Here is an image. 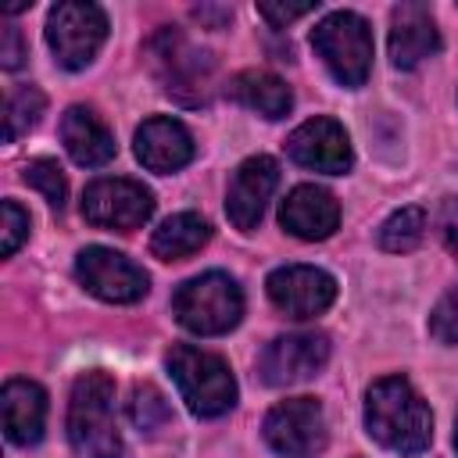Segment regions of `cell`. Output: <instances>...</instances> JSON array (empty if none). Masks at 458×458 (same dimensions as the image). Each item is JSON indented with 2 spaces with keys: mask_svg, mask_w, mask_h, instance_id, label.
Masks as SVG:
<instances>
[{
  "mask_svg": "<svg viewBox=\"0 0 458 458\" xmlns=\"http://www.w3.org/2000/svg\"><path fill=\"white\" fill-rule=\"evenodd\" d=\"M365 429L386 451L422 454L433 440V415L404 376H383L365 390Z\"/></svg>",
  "mask_w": 458,
  "mask_h": 458,
  "instance_id": "obj_1",
  "label": "cell"
},
{
  "mask_svg": "<svg viewBox=\"0 0 458 458\" xmlns=\"http://www.w3.org/2000/svg\"><path fill=\"white\" fill-rule=\"evenodd\" d=\"M68 440L82 458H122L114 379L107 372L89 369L75 379L68 401Z\"/></svg>",
  "mask_w": 458,
  "mask_h": 458,
  "instance_id": "obj_2",
  "label": "cell"
},
{
  "mask_svg": "<svg viewBox=\"0 0 458 458\" xmlns=\"http://www.w3.org/2000/svg\"><path fill=\"white\" fill-rule=\"evenodd\" d=\"M168 372L186 408L200 419L225 415L236 404V379L222 354H211L193 344H175L168 351Z\"/></svg>",
  "mask_w": 458,
  "mask_h": 458,
  "instance_id": "obj_3",
  "label": "cell"
},
{
  "mask_svg": "<svg viewBox=\"0 0 458 458\" xmlns=\"http://www.w3.org/2000/svg\"><path fill=\"white\" fill-rule=\"evenodd\" d=\"M172 315L182 329L197 336H222L243 318V293L233 276L204 272L186 279L172 293Z\"/></svg>",
  "mask_w": 458,
  "mask_h": 458,
  "instance_id": "obj_4",
  "label": "cell"
},
{
  "mask_svg": "<svg viewBox=\"0 0 458 458\" xmlns=\"http://www.w3.org/2000/svg\"><path fill=\"white\" fill-rule=\"evenodd\" d=\"M311 47L340 86H347V89L365 86V79L372 72V29L361 14H354V11L326 14L311 29Z\"/></svg>",
  "mask_w": 458,
  "mask_h": 458,
  "instance_id": "obj_5",
  "label": "cell"
},
{
  "mask_svg": "<svg viewBox=\"0 0 458 458\" xmlns=\"http://www.w3.org/2000/svg\"><path fill=\"white\" fill-rule=\"evenodd\" d=\"M107 39V14L97 4L86 0H64L54 4L47 14V43L54 50V61L68 72L86 68L97 50Z\"/></svg>",
  "mask_w": 458,
  "mask_h": 458,
  "instance_id": "obj_6",
  "label": "cell"
},
{
  "mask_svg": "<svg viewBox=\"0 0 458 458\" xmlns=\"http://www.w3.org/2000/svg\"><path fill=\"white\" fill-rule=\"evenodd\" d=\"M154 215V193L122 175L93 179L82 193V218L97 229H114V233H132Z\"/></svg>",
  "mask_w": 458,
  "mask_h": 458,
  "instance_id": "obj_7",
  "label": "cell"
},
{
  "mask_svg": "<svg viewBox=\"0 0 458 458\" xmlns=\"http://www.w3.org/2000/svg\"><path fill=\"white\" fill-rule=\"evenodd\" d=\"M261 433L283 458H315L326 447V411L315 397H286L265 415Z\"/></svg>",
  "mask_w": 458,
  "mask_h": 458,
  "instance_id": "obj_8",
  "label": "cell"
},
{
  "mask_svg": "<svg viewBox=\"0 0 458 458\" xmlns=\"http://www.w3.org/2000/svg\"><path fill=\"white\" fill-rule=\"evenodd\" d=\"M75 276L93 297H100L107 304H136L150 286L147 272L132 258H125L122 250H111V247L79 250Z\"/></svg>",
  "mask_w": 458,
  "mask_h": 458,
  "instance_id": "obj_9",
  "label": "cell"
},
{
  "mask_svg": "<svg viewBox=\"0 0 458 458\" xmlns=\"http://www.w3.org/2000/svg\"><path fill=\"white\" fill-rule=\"evenodd\" d=\"M268 301L290 318H315L336 297V279L315 265H283L265 279Z\"/></svg>",
  "mask_w": 458,
  "mask_h": 458,
  "instance_id": "obj_10",
  "label": "cell"
},
{
  "mask_svg": "<svg viewBox=\"0 0 458 458\" xmlns=\"http://www.w3.org/2000/svg\"><path fill=\"white\" fill-rule=\"evenodd\" d=\"M326 361H329L326 333H286V336H276L261 351L258 372L268 386H293V383L311 379Z\"/></svg>",
  "mask_w": 458,
  "mask_h": 458,
  "instance_id": "obj_11",
  "label": "cell"
},
{
  "mask_svg": "<svg viewBox=\"0 0 458 458\" xmlns=\"http://www.w3.org/2000/svg\"><path fill=\"white\" fill-rule=\"evenodd\" d=\"M286 154L308 172L344 175L354 161L351 140L336 118H308L286 136Z\"/></svg>",
  "mask_w": 458,
  "mask_h": 458,
  "instance_id": "obj_12",
  "label": "cell"
},
{
  "mask_svg": "<svg viewBox=\"0 0 458 458\" xmlns=\"http://www.w3.org/2000/svg\"><path fill=\"white\" fill-rule=\"evenodd\" d=\"M276 186H279V165H276L268 154L247 157V161L233 172L229 190H225V215H229V222H233L236 229L250 233V229L261 222V215H265V208H268Z\"/></svg>",
  "mask_w": 458,
  "mask_h": 458,
  "instance_id": "obj_13",
  "label": "cell"
},
{
  "mask_svg": "<svg viewBox=\"0 0 458 458\" xmlns=\"http://www.w3.org/2000/svg\"><path fill=\"white\" fill-rule=\"evenodd\" d=\"M132 150L140 157L143 168L157 172V175H168V172H179L193 161V136L190 129L172 118V114H154L147 118L140 129H136V140H132Z\"/></svg>",
  "mask_w": 458,
  "mask_h": 458,
  "instance_id": "obj_14",
  "label": "cell"
},
{
  "mask_svg": "<svg viewBox=\"0 0 458 458\" xmlns=\"http://www.w3.org/2000/svg\"><path fill=\"white\" fill-rule=\"evenodd\" d=\"M279 222L297 240H326L340 225V204L329 190L315 182H301L279 204Z\"/></svg>",
  "mask_w": 458,
  "mask_h": 458,
  "instance_id": "obj_15",
  "label": "cell"
},
{
  "mask_svg": "<svg viewBox=\"0 0 458 458\" xmlns=\"http://www.w3.org/2000/svg\"><path fill=\"white\" fill-rule=\"evenodd\" d=\"M440 50V32L426 4H397L390 14V61L408 72Z\"/></svg>",
  "mask_w": 458,
  "mask_h": 458,
  "instance_id": "obj_16",
  "label": "cell"
},
{
  "mask_svg": "<svg viewBox=\"0 0 458 458\" xmlns=\"http://www.w3.org/2000/svg\"><path fill=\"white\" fill-rule=\"evenodd\" d=\"M0 411H4V433L11 444L29 447L39 444L47 426V394L32 379H7L0 390Z\"/></svg>",
  "mask_w": 458,
  "mask_h": 458,
  "instance_id": "obj_17",
  "label": "cell"
},
{
  "mask_svg": "<svg viewBox=\"0 0 458 458\" xmlns=\"http://www.w3.org/2000/svg\"><path fill=\"white\" fill-rule=\"evenodd\" d=\"M61 140H64L68 157L82 168H100L114 157V136L93 107L72 104L61 114Z\"/></svg>",
  "mask_w": 458,
  "mask_h": 458,
  "instance_id": "obj_18",
  "label": "cell"
},
{
  "mask_svg": "<svg viewBox=\"0 0 458 458\" xmlns=\"http://www.w3.org/2000/svg\"><path fill=\"white\" fill-rule=\"evenodd\" d=\"M229 97H233L240 107H247V111H254V114H261V118H272V122L283 118V114L293 107L290 86H286L279 75L258 72V68L240 72V75L229 82Z\"/></svg>",
  "mask_w": 458,
  "mask_h": 458,
  "instance_id": "obj_19",
  "label": "cell"
},
{
  "mask_svg": "<svg viewBox=\"0 0 458 458\" xmlns=\"http://www.w3.org/2000/svg\"><path fill=\"white\" fill-rule=\"evenodd\" d=\"M211 240V225L208 218H200L197 211H179L172 218H165L154 236H150V254L161 261H182L190 254H197L204 243Z\"/></svg>",
  "mask_w": 458,
  "mask_h": 458,
  "instance_id": "obj_20",
  "label": "cell"
},
{
  "mask_svg": "<svg viewBox=\"0 0 458 458\" xmlns=\"http://www.w3.org/2000/svg\"><path fill=\"white\" fill-rule=\"evenodd\" d=\"M43 107H47V97L36 86H29V82L25 86H14L7 93V100H4V140L14 143L18 136H25L39 122Z\"/></svg>",
  "mask_w": 458,
  "mask_h": 458,
  "instance_id": "obj_21",
  "label": "cell"
},
{
  "mask_svg": "<svg viewBox=\"0 0 458 458\" xmlns=\"http://www.w3.org/2000/svg\"><path fill=\"white\" fill-rule=\"evenodd\" d=\"M426 236V211L422 208H401L379 225V247L390 254H408Z\"/></svg>",
  "mask_w": 458,
  "mask_h": 458,
  "instance_id": "obj_22",
  "label": "cell"
},
{
  "mask_svg": "<svg viewBox=\"0 0 458 458\" xmlns=\"http://www.w3.org/2000/svg\"><path fill=\"white\" fill-rule=\"evenodd\" d=\"M129 415H132V422H136L143 433H154V429H161V426L172 419V408H168V401H165V394H161L157 386L140 383V386L132 390Z\"/></svg>",
  "mask_w": 458,
  "mask_h": 458,
  "instance_id": "obj_23",
  "label": "cell"
},
{
  "mask_svg": "<svg viewBox=\"0 0 458 458\" xmlns=\"http://www.w3.org/2000/svg\"><path fill=\"white\" fill-rule=\"evenodd\" d=\"M21 179H25L32 190H39V193L47 197V204H50V208H57V211L64 208L68 182H64V172H61V165H57V161H50V157H36V161H29V165H25Z\"/></svg>",
  "mask_w": 458,
  "mask_h": 458,
  "instance_id": "obj_24",
  "label": "cell"
},
{
  "mask_svg": "<svg viewBox=\"0 0 458 458\" xmlns=\"http://www.w3.org/2000/svg\"><path fill=\"white\" fill-rule=\"evenodd\" d=\"M0 218H4L0 222V250H4V258H11L21 247V240L29 236V211L18 200H4Z\"/></svg>",
  "mask_w": 458,
  "mask_h": 458,
  "instance_id": "obj_25",
  "label": "cell"
},
{
  "mask_svg": "<svg viewBox=\"0 0 458 458\" xmlns=\"http://www.w3.org/2000/svg\"><path fill=\"white\" fill-rule=\"evenodd\" d=\"M429 336L440 344H458V286H451L437 301V308L429 315Z\"/></svg>",
  "mask_w": 458,
  "mask_h": 458,
  "instance_id": "obj_26",
  "label": "cell"
},
{
  "mask_svg": "<svg viewBox=\"0 0 458 458\" xmlns=\"http://www.w3.org/2000/svg\"><path fill=\"white\" fill-rule=\"evenodd\" d=\"M437 229H440V240L444 247L458 258V197H444L440 200V211H437Z\"/></svg>",
  "mask_w": 458,
  "mask_h": 458,
  "instance_id": "obj_27",
  "label": "cell"
},
{
  "mask_svg": "<svg viewBox=\"0 0 458 458\" xmlns=\"http://www.w3.org/2000/svg\"><path fill=\"white\" fill-rule=\"evenodd\" d=\"M311 11H315V4H258V14H261L265 21H272L276 29H283L286 21L304 18V14H311Z\"/></svg>",
  "mask_w": 458,
  "mask_h": 458,
  "instance_id": "obj_28",
  "label": "cell"
},
{
  "mask_svg": "<svg viewBox=\"0 0 458 458\" xmlns=\"http://www.w3.org/2000/svg\"><path fill=\"white\" fill-rule=\"evenodd\" d=\"M21 61H25L21 32H18L14 25H4V32H0V64H4L7 72H14V68H21Z\"/></svg>",
  "mask_w": 458,
  "mask_h": 458,
  "instance_id": "obj_29",
  "label": "cell"
},
{
  "mask_svg": "<svg viewBox=\"0 0 458 458\" xmlns=\"http://www.w3.org/2000/svg\"><path fill=\"white\" fill-rule=\"evenodd\" d=\"M454 447H458V426H454Z\"/></svg>",
  "mask_w": 458,
  "mask_h": 458,
  "instance_id": "obj_30",
  "label": "cell"
}]
</instances>
